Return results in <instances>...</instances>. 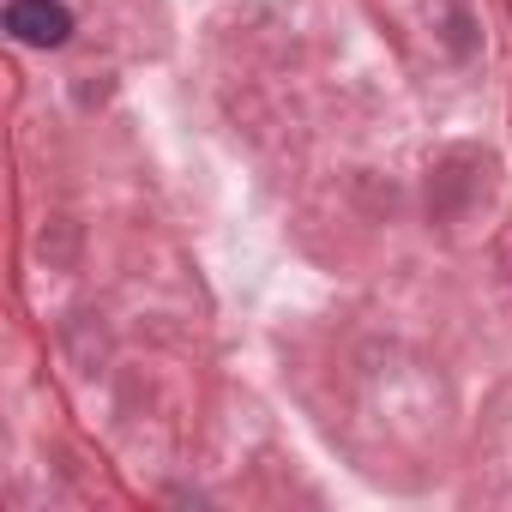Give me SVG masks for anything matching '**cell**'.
<instances>
[{
	"label": "cell",
	"instance_id": "cell-1",
	"mask_svg": "<svg viewBox=\"0 0 512 512\" xmlns=\"http://www.w3.org/2000/svg\"><path fill=\"white\" fill-rule=\"evenodd\" d=\"M7 31L31 49H61L73 37V13L61 7V0H13L7 7Z\"/></svg>",
	"mask_w": 512,
	"mask_h": 512
}]
</instances>
